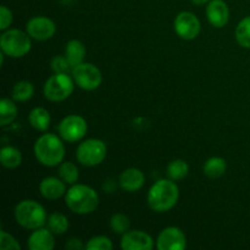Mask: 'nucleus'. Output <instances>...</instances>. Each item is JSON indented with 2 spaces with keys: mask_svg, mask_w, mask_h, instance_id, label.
Segmentation results:
<instances>
[{
  "mask_svg": "<svg viewBox=\"0 0 250 250\" xmlns=\"http://www.w3.org/2000/svg\"><path fill=\"white\" fill-rule=\"evenodd\" d=\"M15 100L2 98L0 102V125L2 127L12 124L17 117V106Z\"/></svg>",
  "mask_w": 250,
  "mask_h": 250,
  "instance_id": "393cba45",
  "label": "nucleus"
},
{
  "mask_svg": "<svg viewBox=\"0 0 250 250\" xmlns=\"http://www.w3.org/2000/svg\"><path fill=\"white\" fill-rule=\"evenodd\" d=\"M55 234L48 227H41L32 231L27 239L29 250H53L55 248Z\"/></svg>",
  "mask_w": 250,
  "mask_h": 250,
  "instance_id": "dca6fc26",
  "label": "nucleus"
},
{
  "mask_svg": "<svg viewBox=\"0 0 250 250\" xmlns=\"http://www.w3.org/2000/svg\"><path fill=\"white\" fill-rule=\"evenodd\" d=\"M107 154L106 144L98 138L82 141L76 149V159L85 167H95L105 160Z\"/></svg>",
  "mask_w": 250,
  "mask_h": 250,
  "instance_id": "0eeeda50",
  "label": "nucleus"
},
{
  "mask_svg": "<svg viewBox=\"0 0 250 250\" xmlns=\"http://www.w3.org/2000/svg\"><path fill=\"white\" fill-rule=\"evenodd\" d=\"M28 122L36 131L46 132L50 127L51 117L45 107L37 106L31 110L28 115Z\"/></svg>",
  "mask_w": 250,
  "mask_h": 250,
  "instance_id": "6ab92c4d",
  "label": "nucleus"
},
{
  "mask_svg": "<svg viewBox=\"0 0 250 250\" xmlns=\"http://www.w3.org/2000/svg\"><path fill=\"white\" fill-rule=\"evenodd\" d=\"M188 173H189V165L183 159H175L166 166V176L175 182L186 178Z\"/></svg>",
  "mask_w": 250,
  "mask_h": 250,
  "instance_id": "4be33fe9",
  "label": "nucleus"
},
{
  "mask_svg": "<svg viewBox=\"0 0 250 250\" xmlns=\"http://www.w3.org/2000/svg\"><path fill=\"white\" fill-rule=\"evenodd\" d=\"M50 68L54 73H70L72 71L65 55H56L51 59Z\"/></svg>",
  "mask_w": 250,
  "mask_h": 250,
  "instance_id": "c756f323",
  "label": "nucleus"
},
{
  "mask_svg": "<svg viewBox=\"0 0 250 250\" xmlns=\"http://www.w3.org/2000/svg\"><path fill=\"white\" fill-rule=\"evenodd\" d=\"M12 21H14V16H12V11L5 5L0 6V29L1 31H6L10 28Z\"/></svg>",
  "mask_w": 250,
  "mask_h": 250,
  "instance_id": "2f4dec72",
  "label": "nucleus"
},
{
  "mask_svg": "<svg viewBox=\"0 0 250 250\" xmlns=\"http://www.w3.org/2000/svg\"><path fill=\"white\" fill-rule=\"evenodd\" d=\"M45 226L55 236H61V234H65L67 232L68 227H70V222H68L66 215H63L62 212H53L48 216Z\"/></svg>",
  "mask_w": 250,
  "mask_h": 250,
  "instance_id": "b1692460",
  "label": "nucleus"
},
{
  "mask_svg": "<svg viewBox=\"0 0 250 250\" xmlns=\"http://www.w3.org/2000/svg\"><path fill=\"white\" fill-rule=\"evenodd\" d=\"M26 32L34 41L45 42L55 36L56 24L46 16H34L27 21Z\"/></svg>",
  "mask_w": 250,
  "mask_h": 250,
  "instance_id": "9b49d317",
  "label": "nucleus"
},
{
  "mask_svg": "<svg viewBox=\"0 0 250 250\" xmlns=\"http://www.w3.org/2000/svg\"><path fill=\"white\" fill-rule=\"evenodd\" d=\"M65 204L73 214H92L99 207V195L94 188L87 185L76 183L71 186L66 192Z\"/></svg>",
  "mask_w": 250,
  "mask_h": 250,
  "instance_id": "7ed1b4c3",
  "label": "nucleus"
},
{
  "mask_svg": "<svg viewBox=\"0 0 250 250\" xmlns=\"http://www.w3.org/2000/svg\"><path fill=\"white\" fill-rule=\"evenodd\" d=\"M193 5L195 6H203V5H208L210 2V0H190Z\"/></svg>",
  "mask_w": 250,
  "mask_h": 250,
  "instance_id": "f704fd0d",
  "label": "nucleus"
},
{
  "mask_svg": "<svg viewBox=\"0 0 250 250\" xmlns=\"http://www.w3.org/2000/svg\"><path fill=\"white\" fill-rule=\"evenodd\" d=\"M67 192L66 183L60 177L49 176L43 178L39 183V193L43 198L48 200H59L60 198L65 197Z\"/></svg>",
  "mask_w": 250,
  "mask_h": 250,
  "instance_id": "2eb2a0df",
  "label": "nucleus"
},
{
  "mask_svg": "<svg viewBox=\"0 0 250 250\" xmlns=\"http://www.w3.org/2000/svg\"><path fill=\"white\" fill-rule=\"evenodd\" d=\"M66 249L68 250H81L85 249V246L82 243L80 238H71L66 242Z\"/></svg>",
  "mask_w": 250,
  "mask_h": 250,
  "instance_id": "473e14b6",
  "label": "nucleus"
},
{
  "mask_svg": "<svg viewBox=\"0 0 250 250\" xmlns=\"http://www.w3.org/2000/svg\"><path fill=\"white\" fill-rule=\"evenodd\" d=\"M34 156L41 165L45 167L59 166L65 159V144L60 136L54 133H44L37 138L33 146Z\"/></svg>",
  "mask_w": 250,
  "mask_h": 250,
  "instance_id": "f03ea898",
  "label": "nucleus"
},
{
  "mask_svg": "<svg viewBox=\"0 0 250 250\" xmlns=\"http://www.w3.org/2000/svg\"><path fill=\"white\" fill-rule=\"evenodd\" d=\"M75 85L72 76L68 73H54L44 83L43 94L49 102H65L73 93Z\"/></svg>",
  "mask_w": 250,
  "mask_h": 250,
  "instance_id": "423d86ee",
  "label": "nucleus"
},
{
  "mask_svg": "<svg viewBox=\"0 0 250 250\" xmlns=\"http://www.w3.org/2000/svg\"><path fill=\"white\" fill-rule=\"evenodd\" d=\"M110 229L114 233L116 234H125L127 231H129V227H131V221H129L128 216L121 212H116L111 216L110 219Z\"/></svg>",
  "mask_w": 250,
  "mask_h": 250,
  "instance_id": "cd10ccee",
  "label": "nucleus"
},
{
  "mask_svg": "<svg viewBox=\"0 0 250 250\" xmlns=\"http://www.w3.org/2000/svg\"><path fill=\"white\" fill-rule=\"evenodd\" d=\"M156 248L159 250H185L187 248V237L178 227L168 226L159 233Z\"/></svg>",
  "mask_w": 250,
  "mask_h": 250,
  "instance_id": "f8f14e48",
  "label": "nucleus"
},
{
  "mask_svg": "<svg viewBox=\"0 0 250 250\" xmlns=\"http://www.w3.org/2000/svg\"><path fill=\"white\" fill-rule=\"evenodd\" d=\"M114 244L106 236H94L85 243L87 250H112Z\"/></svg>",
  "mask_w": 250,
  "mask_h": 250,
  "instance_id": "c85d7f7f",
  "label": "nucleus"
},
{
  "mask_svg": "<svg viewBox=\"0 0 250 250\" xmlns=\"http://www.w3.org/2000/svg\"><path fill=\"white\" fill-rule=\"evenodd\" d=\"M0 163L5 168H9V170L17 168L22 163L21 150L12 146H2L0 150Z\"/></svg>",
  "mask_w": 250,
  "mask_h": 250,
  "instance_id": "aec40b11",
  "label": "nucleus"
},
{
  "mask_svg": "<svg viewBox=\"0 0 250 250\" xmlns=\"http://www.w3.org/2000/svg\"><path fill=\"white\" fill-rule=\"evenodd\" d=\"M120 246L124 250H151L155 246L153 237L141 229H129L122 234Z\"/></svg>",
  "mask_w": 250,
  "mask_h": 250,
  "instance_id": "ddd939ff",
  "label": "nucleus"
},
{
  "mask_svg": "<svg viewBox=\"0 0 250 250\" xmlns=\"http://www.w3.org/2000/svg\"><path fill=\"white\" fill-rule=\"evenodd\" d=\"M59 136L67 143L82 141L88 131V124L84 117L80 115H67L58 126Z\"/></svg>",
  "mask_w": 250,
  "mask_h": 250,
  "instance_id": "1a4fd4ad",
  "label": "nucleus"
},
{
  "mask_svg": "<svg viewBox=\"0 0 250 250\" xmlns=\"http://www.w3.org/2000/svg\"><path fill=\"white\" fill-rule=\"evenodd\" d=\"M76 85L83 90H95L100 87L103 82L102 71L90 62H82L75 66L71 71Z\"/></svg>",
  "mask_w": 250,
  "mask_h": 250,
  "instance_id": "6e6552de",
  "label": "nucleus"
},
{
  "mask_svg": "<svg viewBox=\"0 0 250 250\" xmlns=\"http://www.w3.org/2000/svg\"><path fill=\"white\" fill-rule=\"evenodd\" d=\"M227 170V163L224 158L212 156L208 159L203 165V172L209 178H219L225 175Z\"/></svg>",
  "mask_w": 250,
  "mask_h": 250,
  "instance_id": "412c9836",
  "label": "nucleus"
},
{
  "mask_svg": "<svg viewBox=\"0 0 250 250\" xmlns=\"http://www.w3.org/2000/svg\"><path fill=\"white\" fill-rule=\"evenodd\" d=\"M58 176L66 183V185H76L80 178V170L77 165L71 161H62L59 165Z\"/></svg>",
  "mask_w": 250,
  "mask_h": 250,
  "instance_id": "a878e982",
  "label": "nucleus"
},
{
  "mask_svg": "<svg viewBox=\"0 0 250 250\" xmlns=\"http://www.w3.org/2000/svg\"><path fill=\"white\" fill-rule=\"evenodd\" d=\"M0 249L1 250H21V244L12 234L6 231L0 232Z\"/></svg>",
  "mask_w": 250,
  "mask_h": 250,
  "instance_id": "7c9ffc66",
  "label": "nucleus"
},
{
  "mask_svg": "<svg viewBox=\"0 0 250 250\" xmlns=\"http://www.w3.org/2000/svg\"><path fill=\"white\" fill-rule=\"evenodd\" d=\"M85 54H87V49L85 45L78 39H71L66 43L65 45V54L67 61L70 62L71 67L80 65V63L84 62Z\"/></svg>",
  "mask_w": 250,
  "mask_h": 250,
  "instance_id": "a211bd4d",
  "label": "nucleus"
},
{
  "mask_svg": "<svg viewBox=\"0 0 250 250\" xmlns=\"http://www.w3.org/2000/svg\"><path fill=\"white\" fill-rule=\"evenodd\" d=\"M146 183V176L143 171L136 167L126 168L119 177V186L122 190L127 193H134L142 189Z\"/></svg>",
  "mask_w": 250,
  "mask_h": 250,
  "instance_id": "f3484780",
  "label": "nucleus"
},
{
  "mask_svg": "<svg viewBox=\"0 0 250 250\" xmlns=\"http://www.w3.org/2000/svg\"><path fill=\"white\" fill-rule=\"evenodd\" d=\"M34 95V85L29 81H20L15 83L11 92V99L16 103H26Z\"/></svg>",
  "mask_w": 250,
  "mask_h": 250,
  "instance_id": "5701e85b",
  "label": "nucleus"
},
{
  "mask_svg": "<svg viewBox=\"0 0 250 250\" xmlns=\"http://www.w3.org/2000/svg\"><path fill=\"white\" fill-rule=\"evenodd\" d=\"M103 188H104V190L106 193H112L115 190V188H116V183H115L112 180H106L104 182Z\"/></svg>",
  "mask_w": 250,
  "mask_h": 250,
  "instance_id": "72a5a7b5",
  "label": "nucleus"
},
{
  "mask_svg": "<svg viewBox=\"0 0 250 250\" xmlns=\"http://www.w3.org/2000/svg\"><path fill=\"white\" fill-rule=\"evenodd\" d=\"M15 221L24 229H41L46 225L48 214L41 203L33 199H24L15 207Z\"/></svg>",
  "mask_w": 250,
  "mask_h": 250,
  "instance_id": "20e7f679",
  "label": "nucleus"
},
{
  "mask_svg": "<svg viewBox=\"0 0 250 250\" xmlns=\"http://www.w3.org/2000/svg\"><path fill=\"white\" fill-rule=\"evenodd\" d=\"M0 49L9 58L20 59L26 56L32 49V38L26 31L9 28L2 31L0 37Z\"/></svg>",
  "mask_w": 250,
  "mask_h": 250,
  "instance_id": "39448f33",
  "label": "nucleus"
},
{
  "mask_svg": "<svg viewBox=\"0 0 250 250\" xmlns=\"http://www.w3.org/2000/svg\"><path fill=\"white\" fill-rule=\"evenodd\" d=\"M236 41L242 48L250 49V16L242 19L237 24Z\"/></svg>",
  "mask_w": 250,
  "mask_h": 250,
  "instance_id": "bb28decb",
  "label": "nucleus"
},
{
  "mask_svg": "<svg viewBox=\"0 0 250 250\" xmlns=\"http://www.w3.org/2000/svg\"><path fill=\"white\" fill-rule=\"evenodd\" d=\"M205 15L208 22L215 28H224L229 21V9L224 0H210Z\"/></svg>",
  "mask_w": 250,
  "mask_h": 250,
  "instance_id": "4468645a",
  "label": "nucleus"
},
{
  "mask_svg": "<svg viewBox=\"0 0 250 250\" xmlns=\"http://www.w3.org/2000/svg\"><path fill=\"white\" fill-rule=\"evenodd\" d=\"M180 199V188L175 181L170 178H161L153 183L146 194V204L149 209L158 214H164L177 204Z\"/></svg>",
  "mask_w": 250,
  "mask_h": 250,
  "instance_id": "f257e3e1",
  "label": "nucleus"
},
{
  "mask_svg": "<svg viewBox=\"0 0 250 250\" xmlns=\"http://www.w3.org/2000/svg\"><path fill=\"white\" fill-rule=\"evenodd\" d=\"M173 29L183 41H193L199 36L202 31V23L193 12L182 11L176 16L173 21Z\"/></svg>",
  "mask_w": 250,
  "mask_h": 250,
  "instance_id": "9d476101",
  "label": "nucleus"
}]
</instances>
